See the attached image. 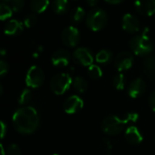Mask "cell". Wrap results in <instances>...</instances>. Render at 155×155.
<instances>
[{
  "mask_svg": "<svg viewBox=\"0 0 155 155\" xmlns=\"http://www.w3.org/2000/svg\"><path fill=\"white\" fill-rule=\"evenodd\" d=\"M12 122L16 132L21 134H31L37 130L40 117L34 107L23 106L14 114Z\"/></svg>",
  "mask_w": 155,
  "mask_h": 155,
  "instance_id": "obj_1",
  "label": "cell"
},
{
  "mask_svg": "<svg viewBox=\"0 0 155 155\" xmlns=\"http://www.w3.org/2000/svg\"><path fill=\"white\" fill-rule=\"evenodd\" d=\"M138 118L139 115L136 113H128L123 117L110 115L102 122V130L108 135H117L124 131L126 125L135 123Z\"/></svg>",
  "mask_w": 155,
  "mask_h": 155,
  "instance_id": "obj_2",
  "label": "cell"
},
{
  "mask_svg": "<svg viewBox=\"0 0 155 155\" xmlns=\"http://www.w3.org/2000/svg\"><path fill=\"white\" fill-rule=\"evenodd\" d=\"M130 47L136 55L145 56L152 53L153 45L147 34L134 35L130 41Z\"/></svg>",
  "mask_w": 155,
  "mask_h": 155,
  "instance_id": "obj_3",
  "label": "cell"
},
{
  "mask_svg": "<svg viewBox=\"0 0 155 155\" xmlns=\"http://www.w3.org/2000/svg\"><path fill=\"white\" fill-rule=\"evenodd\" d=\"M85 19L87 26L92 31L97 32L104 28L107 25L108 15L104 9L95 7L88 12Z\"/></svg>",
  "mask_w": 155,
  "mask_h": 155,
  "instance_id": "obj_4",
  "label": "cell"
},
{
  "mask_svg": "<svg viewBox=\"0 0 155 155\" xmlns=\"http://www.w3.org/2000/svg\"><path fill=\"white\" fill-rule=\"evenodd\" d=\"M73 84V79L69 74L60 73L55 74L50 82V87L54 94L57 95L64 94Z\"/></svg>",
  "mask_w": 155,
  "mask_h": 155,
  "instance_id": "obj_5",
  "label": "cell"
},
{
  "mask_svg": "<svg viewBox=\"0 0 155 155\" xmlns=\"http://www.w3.org/2000/svg\"><path fill=\"white\" fill-rule=\"evenodd\" d=\"M45 81V74L42 68L37 65L31 66L25 75V84L30 88L40 87Z\"/></svg>",
  "mask_w": 155,
  "mask_h": 155,
  "instance_id": "obj_6",
  "label": "cell"
},
{
  "mask_svg": "<svg viewBox=\"0 0 155 155\" xmlns=\"http://www.w3.org/2000/svg\"><path fill=\"white\" fill-rule=\"evenodd\" d=\"M80 38L81 35L79 30L73 25L65 27L62 32V41L68 47L76 46L80 42Z\"/></svg>",
  "mask_w": 155,
  "mask_h": 155,
  "instance_id": "obj_7",
  "label": "cell"
},
{
  "mask_svg": "<svg viewBox=\"0 0 155 155\" xmlns=\"http://www.w3.org/2000/svg\"><path fill=\"white\" fill-rule=\"evenodd\" d=\"M73 58L77 63L84 66H90L94 62V55L90 49L86 47H78L73 53Z\"/></svg>",
  "mask_w": 155,
  "mask_h": 155,
  "instance_id": "obj_8",
  "label": "cell"
},
{
  "mask_svg": "<svg viewBox=\"0 0 155 155\" xmlns=\"http://www.w3.org/2000/svg\"><path fill=\"white\" fill-rule=\"evenodd\" d=\"M115 66L119 72L129 70L134 64V56L130 52H121L115 58Z\"/></svg>",
  "mask_w": 155,
  "mask_h": 155,
  "instance_id": "obj_9",
  "label": "cell"
},
{
  "mask_svg": "<svg viewBox=\"0 0 155 155\" xmlns=\"http://www.w3.org/2000/svg\"><path fill=\"white\" fill-rule=\"evenodd\" d=\"M84 107V101L78 95H71L69 96L64 103V110L66 114H73Z\"/></svg>",
  "mask_w": 155,
  "mask_h": 155,
  "instance_id": "obj_10",
  "label": "cell"
},
{
  "mask_svg": "<svg viewBox=\"0 0 155 155\" xmlns=\"http://www.w3.org/2000/svg\"><path fill=\"white\" fill-rule=\"evenodd\" d=\"M122 26L128 33H137L140 30V23L138 18L132 14H125L122 18Z\"/></svg>",
  "mask_w": 155,
  "mask_h": 155,
  "instance_id": "obj_11",
  "label": "cell"
},
{
  "mask_svg": "<svg viewBox=\"0 0 155 155\" xmlns=\"http://www.w3.org/2000/svg\"><path fill=\"white\" fill-rule=\"evenodd\" d=\"M134 6L143 15L151 16L155 14V0H135Z\"/></svg>",
  "mask_w": 155,
  "mask_h": 155,
  "instance_id": "obj_12",
  "label": "cell"
},
{
  "mask_svg": "<svg viewBox=\"0 0 155 155\" xmlns=\"http://www.w3.org/2000/svg\"><path fill=\"white\" fill-rule=\"evenodd\" d=\"M70 60H71V54L65 49H59L55 51L51 57V61L53 64L54 66H59V67L68 65Z\"/></svg>",
  "mask_w": 155,
  "mask_h": 155,
  "instance_id": "obj_13",
  "label": "cell"
},
{
  "mask_svg": "<svg viewBox=\"0 0 155 155\" xmlns=\"http://www.w3.org/2000/svg\"><path fill=\"white\" fill-rule=\"evenodd\" d=\"M146 89V84L142 78L134 79L128 87V94L132 98L140 97Z\"/></svg>",
  "mask_w": 155,
  "mask_h": 155,
  "instance_id": "obj_14",
  "label": "cell"
},
{
  "mask_svg": "<svg viewBox=\"0 0 155 155\" xmlns=\"http://www.w3.org/2000/svg\"><path fill=\"white\" fill-rule=\"evenodd\" d=\"M124 137L128 143L134 145L140 144L143 140V134H141L140 130L136 126H134V125L128 126L126 128L124 132Z\"/></svg>",
  "mask_w": 155,
  "mask_h": 155,
  "instance_id": "obj_15",
  "label": "cell"
},
{
  "mask_svg": "<svg viewBox=\"0 0 155 155\" xmlns=\"http://www.w3.org/2000/svg\"><path fill=\"white\" fill-rule=\"evenodd\" d=\"M23 30H24V24H22L20 21L16 19H11L5 24L4 32L7 35L15 36L21 34Z\"/></svg>",
  "mask_w": 155,
  "mask_h": 155,
  "instance_id": "obj_16",
  "label": "cell"
},
{
  "mask_svg": "<svg viewBox=\"0 0 155 155\" xmlns=\"http://www.w3.org/2000/svg\"><path fill=\"white\" fill-rule=\"evenodd\" d=\"M52 9L54 13L58 15H63L66 13L69 9L68 0H54L52 2Z\"/></svg>",
  "mask_w": 155,
  "mask_h": 155,
  "instance_id": "obj_17",
  "label": "cell"
},
{
  "mask_svg": "<svg viewBox=\"0 0 155 155\" xmlns=\"http://www.w3.org/2000/svg\"><path fill=\"white\" fill-rule=\"evenodd\" d=\"M49 3V0H31L30 7L35 13L40 14L46 10Z\"/></svg>",
  "mask_w": 155,
  "mask_h": 155,
  "instance_id": "obj_18",
  "label": "cell"
},
{
  "mask_svg": "<svg viewBox=\"0 0 155 155\" xmlns=\"http://www.w3.org/2000/svg\"><path fill=\"white\" fill-rule=\"evenodd\" d=\"M112 58H113V54H112L111 51H109L107 49L100 50L95 55L96 62L98 64H108L109 62H111Z\"/></svg>",
  "mask_w": 155,
  "mask_h": 155,
  "instance_id": "obj_19",
  "label": "cell"
},
{
  "mask_svg": "<svg viewBox=\"0 0 155 155\" xmlns=\"http://www.w3.org/2000/svg\"><path fill=\"white\" fill-rule=\"evenodd\" d=\"M86 13L85 10L82 6H76L71 13V19L74 23H80L82 22L84 18H86Z\"/></svg>",
  "mask_w": 155,
  "mask_h": 155,
  "instance_id": "obj_20",
  "label": "cell"
},
{
  "mask_svg": "<svg viewBox=\"0 0 155 155\" xmlns=\"http://www.w3.org/2000/svg\"><path fill=\"white\" fill-rule=\"evenodd\" d=\"M73 86L78 93H84L88 88V84L84 77L76 76L73 80Z\"/></svg>",
  "mask_w": 155,
  "mask_h": 155,
  "instance_id": "obj_21",
  "label": "cell"
},
{
  "mask_svg": "<svg viewBox=\"0 0 155 155\" xmlns=\"http://www.w3.org/2000/svg\"><path fill=\"white\" fill-rule=\"evenodd\" d=\"M144 67L149 76H155V55H150L146 58L144 62Z\"/></svg>",
  "mask_w": 155,
  "mask_h": 155,
  "instance_id": "obj_22",
  "label": "cell"
},
{
  "mask_svg": "<svg viewBox=\"0 0 155 155\" xmlns=\"http://www.w3.org/2000/svg\"><path fill=\"white\" fill-rule=\"evenodd\" d=\"M125 83H126V79L123 74H118L114 75V77L113 78V85L115 89H117L119 91L124 89Z\"/></svg>",
  "mask_w": 155,
  "mask_h": 155,
  "instance_id": "obj_23",
  "label": "cell"
},
{
  "mask_svg": "<svg viewBox=\"0 0 155 155\" xmlns=\"http://www.w3.org/2000/svg\"><path fill=\"white\" fill-rule=\"evenodd\" d=\"M2 2L7 4L13 12H19L25 6V0H2Z\"/></svg>",
  "mask_w": 155,
  "mask_h": 155,
  "instance_id": "obj_24",
  "label": "cell"
},
{
  "mask_svg": "<svg viewBox=\"0 0 155 155\" xmlns=\"http://www.w3.org/2000/svg\"><path fill=\"white\" fill-rule=\"evenodd\" d=\"M88 74L92 79H99L102 77L103 75V71L101 69V67L97 64H92L90 66H88Z\"/></svg>",
  "mask_w": 155,
  "mask_h": 155,
  "instance_id": "obj_25",
  "label": "cell"
},
{
  "mask_svg": "<svg viewBox=\"0 0 155 155\" xmlns=\"http://www.w3.org/2000/svg\"><path fill=\"white\" fill-rule=\"evenodd\" d=\"M12 14H13L12 8L7 4L1 2V4H0V19L2 21H4V20L11 17Z\"/></svg>",
  "mask_w": 155,
  "mask_h": 155,
  "instance_id": "obj_26",
  "label": "cell"
},
{
  "mask_svg": "<svg viewBox=\"0 0 155 155\" xmlns=\"http://www.w3.org/2000/svg\"><path fill=\"white\" fill-rule=\"evenodd\" d=\"M32 99V93L29 89H24L18 97V103L20 104H27Z\"/></svg>",
  "mask_w": 155,
  "mask_h": 155,
  "instance_id": "obj_27",
  "label": "cell"
},
{
  "mask_svg": "<svg viewBox=\"0 0 155 155\" xmlns=\"http://www.w3.org/2000/svg\"><path fill=\"white\" fill-rule=\"evenodd\" d=\"M36 22H37V16L35 15H34V14H30V15H26L25 17L24 25L25 27L30 28V27L34 26L36 24Z\"/></svg>",
  "mask_w": 155,
  "mask_h": 155,
  "instance_id": "obj_28",
  "label": "cell"
},
{
  "mask_svg": "<svg viewBox=\"0 0 155 155\" xmlns=\"http://www.w3.org/2000/svg\"><path fill=\"white\" fill-rule=\"evenodd\" d=\"M20 153H21V150L17 144L13 143L7 147L6 155H20Z\"/></svg>",
  "mask_w": 155,
  "mask_h": 155,
  "instance_id": "obj_29",
  "label": "cell"
},
{
  "mask_svg": "<svg viewBox=\"0 0 155 155\" xmlns=\"http://www.w3.org/2000/svg\"><path fill=\"white\" fill-rule=\"evenodd\" d=\"M8 68H9L8 64L5 60H1L0 61V75L4 76L8 72Z\"/></svg>",
  "mask_w": 155,
  "mask_h": 155,
  "instance_id": "obj_30",
  "label": "cell"
},
{
  "mask_svg": "<svg viewBox=\"0 0 155 155\" xmlns=\"http://www.w3.org/2000/svg\"><path fill=\"white\" fill-rule=\"evenodd\" d=\"M149 104L152 108L153 111L155 112V91H153L151 95H150V98H149Z\"/></svg>",
  "mask_w": 155,
  "mask_h": 155,
  "instance_id": "obj_31",
  "label": "cell"
},
{
  "mask_svg": "<svg viewBox=\"0 0 155 155\" xmlns=\"http://www.w3.org/2000/svg\"><path fill=\"white\" fill-rule=\"evenodd\" d=\"M1 138L3 139L5 137V134H6V126L4 122H1Z\"/></svg>",
  "mask_w": 155,
  "mask_h": 155,
  "instance_id": "obj_32",
  "label": "cell"
},
{
  "mask_svg": "<svg viewBox=\"0 0 155 155\" xmlns=\"http://www.w3.org/2000/svg\"><path fill=\"white\" fill-rule=\"evenodd\" d=\"M86 2L90 6H95L98 4L99 0H86Z\"/></svg>",
  "mask_w": 155,
  "mask_h": 155,
  "instance_id": "obj_33",
  "label": "cell"
},
{
  "mask_svg": "<svg viewBox=\"0 0 155 155\" xmlns=\"http://www.w3.org/2000/svg\"><path fill=\"white\" fill-rule=\"evenodd\" d=\"M106 2L110 3V4H113V5H116V4H120L122 3L124 0H105Z\"/></svg>",
  "mask_w": 155,
  "mask_h": 155,
  "instance_id": "obj_34",
  "label": "cell"
},
{
  "mask_svg": "<svg viewBox=\"0 0 155 155\" xmlns=\"http://www.w3.org/2000/svg\"><path fill=\"white\" fill-rule=\"evenodd\" d=\"M1 152H2V155H5V151H4V147H3V145H1Z\"/></svg>",
  "mask_w": 155,
  "mask_h": 155,
  "instance_id": "obj_35",
  "label": "cell"
},
{
  "mask_svg": "<svg viewBox=\"0 0 155 155\" xmlns=\"http://www.w3.org/2000/svg\"><path fill=\"white\" fill-rule=\"evenodd\" d=\"M5 49H2V50H1V54H2V55H5Z\"/></svg>",
  "mask_w": 155,
  "mask_h": 155,
  "instance_id": "obj_36",
  "label": "cell"
},
{
  "mask_svg": "<svg viewBox=\"0 0 155 155\" xmlns=\"http://www.w3.org/2000/svg\"><path fill=\"white\" fill-rule=\"evenodd\" d=\"M52 155H59V154H55V153H54V154H52Z\"/></svg>",
  "mask_w": 155,
  "mask_h": 155,
  "instance_id": "obj_37",
  "label": "cell"
}]
</instances>
